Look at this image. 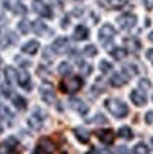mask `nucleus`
Returning a JSON list of instances; mask_svg holds the SVG:
<instances>
[{
	"mask_svg": "<svg viewBox=\"0 0 153 154\" xmlns=\"http://www.w3.org/2000/svg\"><path fill=\"white\" fill-rule=\"evenodd\" d=\"M105 106L109 112L113 115L118 119H122V117H126L128 113H129V107L125 102H122L121 99L116 98H109L105 100Z\"/></svg>",
	"mask_w": 153,
	"mask_h": 154,
	"instance_id": "obj_1",
	"label": "nucleus"
},
{
	"mask_svg": "<svg viewBox=\"0 0 153 154\" xmlns=\"http://www.w3.org/2000/svg\"><path fill=\"white\" fill-rule=\"evenodd\" d=\"M82 85L84 82L79 76H70V78H65L61 82L60 88L65 94H75V92H78L79 89L82 88Z\"/></svg>",
	"mask_w": 153,
	"mask_h": 154,
	"instance_id": "obj_2",
	"label": "nucleus"
},
{
	"mask_svg": "<svg viewBox=\"0 0 153 154\" xmlns=\"http://www.w3.org/2000/svg\"><path fill=\"white\" fill-rule=\"evenodd\" d=\"M116 23L119 24V27H121L122 30H130V28H133L135 26H136L138 17L132 13H123L116 19Z\"/></svg>",
	"mask_w": 153,
	"mask_h": 154,
	"instance_id": "obj_3",
	"label": "nucleus"
},
{
	"mask_svg": "<svg viewBox=\"0 0 153 154\" xmlns=\"http://www.w3.org/2000/svg\"><path fill=\"white\" fill-rule=\"evenodd\" d=\"M40 95H41V99L46 103L51 105V103L56 100V94H54V88L50 82H43L41 86H40Z\"/></svg>",
	"mask_w": 153,
	"mask_h": 154,
	"instance_id": "obj_4",
	"label": "nucleus"
},
{
	"mask_svg": "<svg viewBox=\"0 0 153 154\" xmlns=\"http://www.w3.org/2000/svg\"><path fill=\"white\" fill-rule=\"evenodd\" d=\"M115 28L112 27L111 24H104L101 28H99V33H98V38H99V41L102 44H108V42L111 41L112 38L115 37Z\"/></svg>",
	"mask_w": 153,
	"mask_h": 154,
	"instance_id": "obj_5",
	"label": "nucleus"
},
{
	"mask_svg": "<svg viewBox=\"0 0 153 154\" xmlns=\"http://www.w3.org/2000/svg\"><path fill=\"white\" fill-rule=\"evenodd\" d=\"M19 146V141L16 137H9L7 140L0 143V154H16V149Z\"/></svg>",
	"mask_w": 153,
	"mask_h": 154,
	"instance_id": "obj_6",
	"label": "nucleus"
},
{
	"mask_svg": "<svg viewBox=\"0 0 153 154\" xmlns=\"http://www.w3.org/2000/svg\"><path fill=\"white\" fill-rule=\"evenodd\" d=\"M33 9H34L36 13H38L40 16L46 17V19H51V17H53V10H51L46 3H43L41 0H36V2L33 3Z\"/></svg>",
	"mask_w": 153,
	"mask_h": 154,
	"instance_id": "obj_7",
	"label": "nucleus"
},
{
	"mask_svg": "<svg viewBox=\"0 0 153 154\" xmlns=\"http://www.w3.org/2000/svg\"><path fill=\"white\" fill-rule=\"evenodd\" d=\"M70 47V40L67 37H58L56 41L53 42V51L57 54H64L68 51Z\"/></svg>",
	"mask_w": 153,
	"mask_h": 154,
	"instance_id": "obj_8",
	"label": "nucleus"
},
{
	"mask_svg": "<svg viewBox=\"0 0 153 154\" xmlns=\"http://www.w3.org/2000/svg\"><path fill=\"white\" fill-rule=\"evenodd\" d=\"M70 106L72 107L77 113L82 115V116L88 113V106H87V103L84 102V100H81V99H78V98H71L70 99Z\"/></svg>",
	"mask_w": 153,
	"mask_h": 154,
	"instance_id": "obj_9",
	"label": "nucleus"
},
{
	"mask_svg": "<svg viewBox=\"0 0 153 154\" xmlns=\"http://www.w3.org/2000/svg\"><path fill=\"white\" fill-rule=\"evenodd\" d=\"M97 137L104 143V144H112V141L115 139V134L111 129H101L97 130Z\"/></svg>",
	"mask_w": 153,
	"mask_h": 154,
	"instance_id": "obj_10",
	"label": "nucleus"
},
{
	"mask_svg": "<svg viewBox=\"0 0 153 154\" xmlns=\"http://www.w3.org/2000/svg\"><path fill=\"white\" fill-rule=\"evenodd\" d=\"M17 82H19V85L21 88L27 89V91L31 89V79H30V75H28V72H26L24 69H20L19 72H17Z\"/></svg>",
	"mask_w": 153,
	"mask_h": 154,
	"instance_id": "obj_11",
	"label": "nucleus"
},
{
	"mask_svg": "<svg viewBox=\"0 0 153 154\" xmlns=\"http://www.w3.org/2000/svg\"><path fill=\"white\" fill-rule=\"evenodd\" d=\"M130 100L136 105V106H143V105H146V95L140 91V89H135V91H132L130 92Z\"/></svg>",
	"mask_w": 153,
	"mask_h": 154,
	"instance_id": "obj_12",
	"label": "nucleus"
},
{
	"mask_svg": "<svg viewBox=\"0 0 153 154\" xmlns=\"http://www.w3.org/2000/svg\"><path fill=\"white\" fill-rule=\"evenodd\" d=\"M128 81H129V76H128L125 72H118V74L112 75L111 85L112 86H115V88H121V86H123Z\"/></svg>",
	"mask_w": 153,
	"mask_h": 154,
	"instance_id": "obj_13",
	"label": "nucleus"
},
{
	"mask_svg": "<svg viewBox=\"0 0 153 154\" xmlns=\"http://www.w3.org/2000/svg\"><path fill=\"white\" fill-rule=\"evenodd\" d=\"M43 120H44V117H43V115L40 113V110H36V112L30 116V119H28V125H30L31 129L38 130V129L43 126Z\"/></svg>",
	"mask_w": 153,
	"mask_h": 154,
	"instance_id": "obj_14",
	"label": "nucleus"
},
{
	"mask_svg": "<svg viewBox=\"0 0 153 154\" xmlns=\"http://www.w3.org/2000/svg\"><path fill=\"white\" fill-rule=\"evenodd\" d=\"M38 50H40V42L36 41V40L27 41L23 47H21V51H23L24 54H28V55H34Z\"/></svg>",
	"mask_w": 153,
	"mask_h": 154,
	"instance_id": "obj_15",
	"label": "nucleus"
},
{
	"mask_svg": "<svg viewBox=\"0 0 153 154\" xmlns=\"http://www.w3.org/2000/svg\"><path fill=\"white\" fill-rule=\"evenodd\" d=\"M89 35V30L85 26L82 24H78L74 30V38L77 41H84V40H87Z\"/></svg>",
	"mask_w": 153,
	"mask_h": 154,
	"instance_id": "obj_16",
	"label": "nucleus"
},
{
	"mask_svg": "<svg viewBox=\"0 0 153 154\" xmlns=\"http://www.w3.org/2000/svg\"><path fill=\"white\" fill-rule=\"evenodd\" d=\"M74 134L81 143H88L89 141V131L84 127H77L74 129Z\"/></svg>",
	"mask_w": 153,
	"mask_h": 154,
	"instance_id": "obj_17",
	"label": "nucleus"
},
{
	"mask_svg": "<svg viewBox=\"0 0 153 154\" xmlns=\"http://www.w3.org/2000/svg\"><path fill=\"white\" fill-rule=\"evenodd\" d=\"M5 76H6V81H7V84H14V82H17V71L14 69L13 66H7L5 69Z\"/></svg>",
	"mask_w": 153,
	"mask_h": 154,
	"instance_id": "obj_18",
	"label": "nucleus"
},
{
	"mask_svg": "<svg viewBox=\"0 0 153 154\" xmlns=\"http://www.w3.org/2000/svg\"><path fill=\"white\" fill-rule=\"evenodd\" d=\"M38 146H41L44 150H47L48 153H54V150H56V144H54V141H51L50 139H41L40 140V143H38Z\"/></svg>",
	"mask_w": 153,
	"mask_h": 154,
	"instance_id": "obj_19",
	"label": "nucleus"
},
{
	"mask_svg": "<svg viewBox=\"0 0 153 154\" xmlns=\"http://www.w3.org/2000/svg\"><path fill=\"white\" fill-rule=\"evenodd\" d=\"M111 55L113 57L116 61H122L123 58H126V55H128V51H126L125 48L118 47V48H115V50H112V51H111Z\"/></svg>",
	"mask_w": 153,
	"mask_h": 154,
	"instance_id": "obj_20",
	"label": "nucleus"
},
{
	"mask_svg": "<svg viewBox=\"0 0 153 154\" xmlns=\"http://www.w3.org/2000/svg\"><path fill=\"white\" fill-rule=\"evenodd\" d=\"M118 136L122 137V139H125V140H130L132 137H133V133H132V129L129 126H122L118 131Z\"/></svg>",
	"mask_w": 153,
	"mask_h": 154,
	"instance_id": "obj_21",
	"label": "nucleus"
},
{
	"mask_svg": "<svg viewBox=\"0 0 153 154\" xmlns=\"http://www.w3.org/2000/svg\"><path fill=\"white\" fill-rule=\"evenodd\" d=\"M125 44L132 51H139L140 50V41L138 38H125Z\"/></svg>",
	"mask_w": 153,
	"mask_h": 154,
	"instance_id": "obj_22",
	"label": "nucleus"
},
{
	"mask_svg": "<svg viewBox=\"0 0 153 154\" xmlns=\"http://www.w3.org/2000/svg\"><path fill=\"white\" fill-rule=\"evenodd\" d=\"M13 103H14V106L17 107L19 110H24V109L27 107V102H26V99H24L23 96H20V95L14 96V98H13Z\"/></svg>",
	"mask_w": 153,
	"mask_h": 154,
	"instance_id": "obj_23",
	"label": "nucleus"
},
{
	"mask_svg": "<svg viewBox=\"0 0 153 154\" xmlns=\"http://www.w3.org/2000/svg\"><path fill=\"white\" fill-rule=\"evenodd\" d=\"M72 72V66H71L70 62H61L58 65V74L60 75H70Z\"/></svg>",
	"mask_w": 153,
	"mask_h": 154,
	"instance_id": "obj_24",
	"label": "nucleus"
},
{
	"mask_svg": "<svg viewBox=\"0 0 153 154\" xmlns=\"http://www.w3.org/2000/svg\"><path fill=\"white\" fill-rule=\"evenodd\" d=\"M31 28H33V31L37 34H43L44 31H47V26L43 21H38V20L31 24Z\"/></svg>",
	"mask_w": 153,
	"mask_h": 154,
	"instance_id": "obj_25",
	"label": "nucleus"
},
{
	"mask_svg": "<svg viewBox=\"0 0 153 154\" xmlns=\"http://www.w3.org/2000/svg\"><path fill=\"white\" fill-rule=\"evenodd\" d=\"M19 30H20V33L27 34L28 31L31 30V23H30L27 19H23V20H21V21L19 23Z\"/></svg>",
	"mask_w": 153,
	"mask_h": 154,
	"instance_id": "obj_26",
	"label": "nucleus"
},
{
	"mask_svg": "<svg viewBox=\"0 0 153 154\" xmlns=\"http://www.w3.org/2000/svg\"><path fill=\"white\" fill-rule=\"evenodd\" d=\"M133 154H149V149L145 143H139V144L135 146Z\"/></svg>",
	"mask_w": 153,
	"mask_h": 154,
	"instance_id": "obj_27",
	"label": "nucleus"
},
{
	"mask_svg": "<svg viewBox=\"0 0 153 154\" xmlns=\"http://www.w3.org/2000/svg\"><path fill=\"white\" fill-rule=\"evenodd\" d=\"M99 69H101L102 74H108V72H111L112 71V64L111 62H108V61H101L99 62Z\"/></svg>",
	"mask_w": 153,
	"mask_h": 154,
	"instance_id": "obj_28",
	"label": "nucleus"
},
{
	"mask_svg": "<svg viewBox=\"0 0 153 154\" xmlns=\"http://www.w3.org/2000/svg\"><path fill=\"white\" fill-rule=\"evenodd\" d=\"M84 54H85L87 57H95L98 54V50H97L95 45L91 44V45H87V47L84 48Z\"/></svg>",
	"mask_w": 153,
	"mask_h": 154,
	"instance_id": "obj_29",
	"label": "nucleus"
},
{
	"mask_svg": "<svg viewBox=\"0 0 153 154\" xmlns=\"http://www.w3.org/2000/svg\"><path fill=\"white\" fill-rule=\"evenodd\" d=\"M109 2V6L113 7V9H118V7H122V6L126 3V0H108Z\"/></svg>",
	"mask_w": 153,
	"mask_h": 154,
	"instance_id": "obj_30",
	"label": "nucleus"
},
{
	"mask_svg": "<svg viewBox=\"0 0 153 154\" xmlns=\"http://www.w3.org/2000/svg\"><path fill=\"white\" fill-rule=\"evenodd\" d=\"M92 122L94 123H102V125H104V123H107V117L104 116V115H97V116H95V119H92Z\"/></svg>",
	"mask_w": 153,
	"mask_h": 154,
	"instance_id": "obj_31",
	"label": "nucleus"
},
{
	"mask_svg": "<svg viewBox=\"0 0 153 154\" xmlns=\"http://www.w3.org/2000/svg\"><path fill=\"white\" fill-rule=\"evenodd\" d=\"M145 122L148 125H153V110H149L146 115H145Z\"/></svg>",
	"mask_w": 153,
	"mask_h": 154,
	"instance_id": "obj_32",
	"label": "nucleus"
},
{
	"mask_svg": "<svg viewBox=\"0 0 153 154\" xmlns=\"http://www.w3.org/2000/svg\"><path fill=\"white\" fill-rule=\"evenodd\" d=\"M115 154H129V150L125 146H119V147H116Z\"/></svg>",
	"mask_w": 153,
	"mask_h": 154,
	"instance_id": "obj_33",
	"label": "nucleus"
},
{
	"mask_svg": "<svg viewBox=\"0 0 153 154\" xmlns=\"http://www.w3.org/2000/svg\"><path fill=\"white\" fill-rule=\"evenodd\" d=\"M2 94H3V96H6V98H10V96H11V89H10L9 86H2Z\"/></svg>",
	"mask_w": 153,
	"mask_h": 154,
	"instance_id": "obj_34",
	"label": "nucleus"
},
{
	"mask_svg": "<svg viewBox=\"0 0 153 154\" xmlns=\"http://www.w3.org/2000/svg\"><path fill=\"white\" fill-rule=\"evenodd\" d=\"M139 86H140V88H145V89H149V88H150V82H149L148 79H140Z\"/></svg>",
	"mask_w": 153,
	"mask_h": 154,
	"instance_id": "obj_35",
	"label": "nucleus"
},
{
	"mask_svg": "<svg viewBox=\"0 0 153 154\" xmlns=\"http://www.w3.org/2000/svg\"><path fill=\"white\" fill-rule=\"evenodd\" d=\"M34 154H51V153H48L47 150H44L41 146H37L36 150H34Z\"/></svg>",
	"mask_w": 153,
	"mask_h": 154,
	"instance_id": "obj_36",
	"label": "nucleus"
},
{
	"mask_svg": "<svg viewBox=\"0 0 153 154\" xmlns=\"http://www.w3.org/2000/svg\"><path fill=\"white\" fill-rule=\"evenodd\" d=\"M143 6L148 10H152L153 9V0H143Z\"/></svg>",
	"mask_w": 153,
	"mask_h": 154,
	"instance_id": "obj_37",
	"label": "nucleus"
},
{
	"mask_svg": "<svg viewBox=\"0 0 153 154\" xmlns=\"http://www.w3.org/2000/svg\"><path fill=\"white\" fill-rule=\"evenodd\" d=\"M16 11H19L20 14H24V13H26V7H24L23 5L17 3V6H16Z\"/></svg>",
	"mask_w": 153,
	"mask_h": 154,
	"instance_id": "obj_38",
	"label": "nucleus"
},
{
	"mask_svg": "<svg viewBox=\"0 0 153 154\" xmlns=\"http://www.w3.org/2000/svg\"><path fill=\"white\" fill-rule=\"evenodd\" d=\"M146 58H148V60L153 64V48H150V50L146 51Z\"/></svg>",
	"mask_w": 153,
	"mask_h": 154,
	"instance_id": "obj_39",
	"label": "nucleus"
},
{
	"mask_svg": "<svg viewBox=\"0 0 153 154\" xmlns=\"http://www.w3.org/2000/svg\"><path fill=\"white\" fill-rule=\"evenodd\" d=\"M82 68H84V74H85V75H89V74H91V69H92V68H91V65H84L82 66Z\"/></svg>",
	"mask_w": 153,
	"mask_h": 154,
	"instance_id": "obj_40",
	"label": "nucleus"
},
{
	"mask_svg": "<svg viewBox=\"0 0 153 154\" xmlns=\"http://www.w3.org/2000/svg\"><path fill=\"white\" fill-rule=\"evenodd\" d=\"M61 27L62 28L68 27V19H62V24H61Z\"/></svg>",
	"mask_w": 153,
	"mask_h": 154,
	"instance_id": "obj_41",
	"label": "nucleus"
},
{
	"mask_svg": "<svg viewBox=\"0 0 153 154\" xmlns=\"http://www.w3.org/2000/svg\"><path fill=\"white\" fill-rule=\"evenodd\" d=\"M87 154H99V153H98V150H97V149H91Z\"/></svg>",
	"mask_w": 153,
	"mask_h": 154,
	"instance_id": "obj_42",
	"label": "nucleus"
},
{
	"mask_svg": "<svg viewBox=\"0 0 153 154\" xmlns=\"http://www.w3.org/2000/svg\"><path fill=\"white\" fill-rule=\"evenodd\" d=\"M148 38H149V40H150V41H152V42H153V31H152V33H149Z\"/></svg>",
	"mask_w": 153,
	"mask_h": 154,
	"instance_id": "obj_43",
	"label": "nucleus"
},
{
	"mask_svg": "<svg viewBox=\"0 0 153 154\" xmlns=\"http://www.w3.org/2000/svg\"><path fill=\"white\" fill-rule=\"evenodd\" d=\"M2 131H3V129H2V127H0V134H2Z\"/></svg>",
	"mask_w": 153,
	"mask_h": 154,
	"instance_id": "obj_44",
	"label": "nucleus"
},
{
	"mask_svg": "<svg viewBox=\"0 0 153 154\" xmlns=\"http://www.w3.org/2000/svg\"><path fill=\"white\" fill-rule=\"evenodd\" d=\"M150 143H152V146H153V137H152V140H150Z\"/></svg>",
	"mask_w": 153,
	"mask_h": 154,
	"instance_id": "obj_45",
	"label": "nucleus"
},
{
	"mask_svg": "<svg viewBox=\"0 0 153 154\" xmlns=\"http://www.w3.org/2000/svg\"><path fill=\"white\" fill-rule=\"evenodd\" d=\"M0 65H2V58H0Z\"/></svg>",
	"mask_w": 153,
	"mask_h": 154,
	"instance_id": "obj_46",
	"label": "nucleus"
}]
</instances>
